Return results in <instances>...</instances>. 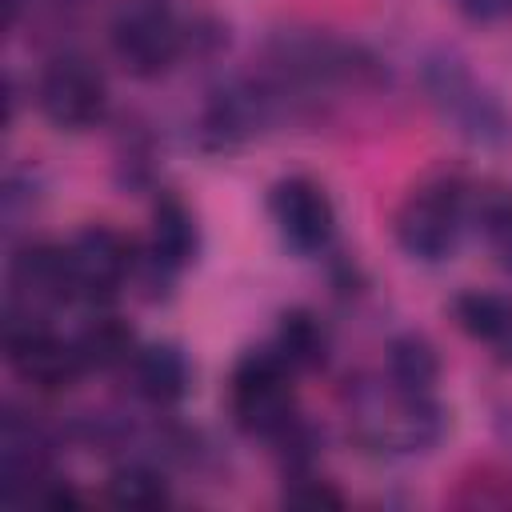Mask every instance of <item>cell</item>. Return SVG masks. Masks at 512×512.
<instances>
[{
    "instance_id": "cell-8",
    "label": "cell",
    "mask_w": 512,
    "mask_h": 512,
    "mask_svg": "<svg viewBox=\"0 0 512 512\" xmlns=\"http://www.w3.org/2000/svg\"><path fill=\"white\" fill-rule=\"evenodd\" d=\"M76 300H112L136 272V244L112 224H84L68 244Z\"/></svg>"
},
{
    "instance_id": "cell-9",
    "label": "cell",
    "mask_w": 512,
    "mask_h": 512,
    "mask_svg": "<svg viewBox=\"0 0 512 512\" xmlns=\"http://www.w3.org/2000/svg\"><path fill=\"white\" fill-rule=\"evenodd\" d=\"M268 216L280 240L304 256H316L336 236V208L312 176H284L268 192Z\"/></svg>"
},
{
    "instance_id": "cell-5",
    "label": "cell",
    "mask_w": 512,
    "mask_h": 512,
    "mask_svg": "<svg viewBox=\"0 0 512 512\" xmlns=\"http://www.w3.org/2000/svg\"><path fill=\"white\" fill-rule=\"evenodd\" d=\"M424 88L432 96V104L440 108L444 120L456 124V132H464L468 140L480 144H496L508 132L504 108L500 100L472 76V68L452 56V52H436L424 60Z\"/></svg>"
},
{
    "instance_id": "cell-21",
    "label": "cell",
    "mask_w": 512,
    "mask_h": 512,
    "mask_svg": "<svg viewBox=\"0 0 512 512\" xmlns=\"http://www.w3.org/2000/svg\"><path fill=\"white\" fill-rule=\"evenodd\" d=\"M508 440H512V432H508Z\"/></svg>"
},
{
    "instance_id": "cell-11",
    "label": "cell",
    "mask_w": 512,
    "mask_h": 512,
    "mask_svg": "<svg viewBox=\"0 0 512 512\" xmlns=\"http://www.w3.org/2000/svg\"><path fill=\"white\" fill-rule=\"evenodd\" d=\"M452 320L460 324L464 336L492 348V356L500 364H512V296L488 292V288H468L452 300Z\"/></svg>"
},
{
    "instance_id": "cell-6",
    "label": "cell",
    "mask_w": 512,
    "mask_h": 512,
    "mask_svg": "<svg viewBox=\"0 0 512 512\" xmlns=\"http://www.w3.org/2000/svg\"><path fill=\"white\" fill-rule=\"evenodd\" d=\"M352 420L360 440L392 452H424L428 444L440 440V428H444L440 404L432 400V392H400L392 384L384 396L372 388L356 404Z\"/></svg>"
},
{
    "instance_id": "cell-2",
    "label": "cell",
    "mask_w": 512,
    "mask_h": 512,
    "mask_svg": "<svg viewBox=\"0 0 512 512\" xmlns=\"http://www.w3.org/2000/svg\"><path fill=\"white\" fill-rule=\"evenodd\" d=\"M108 44L124 72L152 80L184 52V24L164 0H120L108 20Z\"/></svg>"
},
{
    "instance_id": "cell-19",
    "label": "cell",
    "mask_w": 512,
    "mask_h": 512,
    "mask_svg": "<svg viewBox=\"0 0 512 512\" xmlns=\"http://www.w3.org/2000/svg\"><path fill=\"white\" fill-rule=\"evenodd\" d=\"M284 504H300V508H340L344 496H340V488H332V480H324V476H292V484L284 488Z\"/></svg>"
},
{
    "instance_id": "cell-14",
    "label": "cell",
    "mask_w": 512,
    "mask_h": 512,
    "mask_svg": "<svg viewBox=\"0 0 512 512\" xmlns=\"http://www.w3.org/2000/svg\"><path fill=\"white\" fill-rule=\"evenodd\" d=\"M76 352H80V364L84 372L96 368V372H112V368H128V360L136 356V332L128 328V320L112 316V312H100L92 316L76 336H72Z\"/></svg>"
},
{
    "instance_id": "cell-16",
    "label": "cell",
    "mask_w": 512,
    "mask_h": 512,
    "mask_svg": "<svg viewBox=\"0 0 512 512\" xmlns=\"http://www.w3.org/2000/svg\"><path fill=\"white\" fill-rule=\"evenodd\" d=\"M388 384L400 392H432L440 376V352L420 332H400L388 344Z\"/></svg>"
},
{
    "instance_id": "cell-12",
    "label": "cell",
    "mask_w": 512,
    "mask_h": 512,
    "mask_svg": "<svg viewBox=\"0 0 512 512\" xmlns=\"http://www.w3.org/2000/svg\"><path fill=\"white\" fill-rule=\"evenodd\" d=\"M196 216L180 196H160L152 204V232H148V264L176 276L196 260Z\"/></svg>"
},
{
    "instance_id": "cell-13",
    "label": "cell",
    "mask_w": 512,
    "mask_h": 512,
    "mask_svg": "<svg viewBox=\"0 0 512 512\" xmlns=\"http://www.w3.org/2000/svg\"><path fill=\"white\" fill-rule=\"evenodd\" d=\"M128 376L136 396L148 404H176L188 392V360L176 344H140L128 360Z\"/></svg>"
},
{
    "instance_id": "cell-7",
    "label": "cell",
    "mask_w": 512,
    "mask_h": 512,
    "mask_svg": "<svg viewBox=\"0 0 512 512\" xmlns=\"http://www.w3.org/2000/svg\"><path fill=\"white\" fill-rule=\"evenodd\" d=\"M36 104L48 124H56L64 132H84L92 124H100V116L108 108L104 72L88 56H76V52L52 56L36 76Z\"/></svg>"
},
{
    "instance_id": "cell-10",
    "label": "cell",
    "mask_w": 512,
    "mask_h": 512,
    "mask_svg": "<svg viewBox=\"0 0 512 512\" xmlns=\"http://www.w3.org/2000/svg\"><path fill=\"white\" fill-rule=\"evenodd\" d=\"M8 284H12L8 304L32 308V312H44V308L76 300V280H72L68 248L52 244V240L24 244L12 256V264H8Z\"/></svg>"
},
{
    "instance_id": "cell-15",
    "label": "cell",
    "mask_w": 512,
    "mask_h": 512,
    "mask_svg": "<svg viewBox=\"0 0 512 512\" xmlns=\"http://www.w3.org/2000/svg\"><path fill=\"white\" fill-rule=\"evenodd\" d=\"M272 348L292 372H312L328 360V332L308 308H292L280 316Z\"/></svg>"
},
{
    "instance_id": "cell-20",
    "label": "cell",
    "mask_w": 512,
    "mask_h": 512,
    "mask_svg": "<svg viewBox=\"0 0 512 512\" xmlns=\"http://www.w3.org/2000/svg\"><path fill=\"white\" fill-rule=\"evenodd\" d=\"M456 8L472 20H504L512 16V0H456Z\"/></svg>"
},
{
    "instance_id": "cell-3",
    "label": "cell",
    "mask_w": 512,
    "mask_h": 512,
    "mask_svg": "<svg viewBox=\"0 0 512 512\" xmlns=\"http://www.w3.org/2000/svg\"><path fill=\"white\" fill-rule=\"evenodd\" d=\"M464 228V188L452 176H432L424 184H416L392 220L396 244L404 248V256L412 260H444Z\"/></svg>"
},
{
    "instance_id": "cell-18",
    "label": "cell",
    "mask_w": 512,
    "mask_h": 512,
    "mask_svg": "<svg viewBox=\"0 0 512 512\" xmlns=\"http://www.w3.org/2000/svg\"><path fill=\"white\" fill-rule=\"evenodd\" d=\"M476 216H480V236H484L488 252L496 256V264L504 272H512V188L480 192Z\"/></svg>"
},
{
    "instance_id": "cell-17",
    "label": "cell",
    "mask_w": 512,
    "mask_h": 512,
    "mask_svg": "<svg viewBox=\"0 0 512 512\" xmlns=\"http://www.w3.org/2000/svg\"><path fill=\"white\" fill-rule=\"evenodd\" d=\"M104 496L120 508H160V504H168V480L152 464L128 460L108 476Z\"/></svg>"
},
{
    "instance_id": "cell-1",
    "label": "cell",
    "mask_w": 512,
    "mask_h": 512,
    "mask_svg": "<svg viewBox=\"0 0 512 512\" xmlns=\"http://www.w3.org/2000/svg\"><path fill=\"white\" fill-rule=\"evenodd\" d=\"M228 412L236 428L248 436L280 440L296 424V396H292V368L276 356V348H252L236 360L228 376Z\"/></svg>"
},
{
    "instance_id": "cell-4",
    "label": "cell",
    "mask_w": 512,
    "mask_h": 512,
    "mask_svg": "<svg viewBox=\"0 0 512 512\" xmlns=\"http://www.w3.org/2000/svg\"><path fill=\"white\" fill-rule=\"evenodd\" d=\"M4 356L12 372L40 392H64L84 372L76 344L52 332L40 312L20 304H8V316H4Z\"/></svg>"
}]
</instances>
